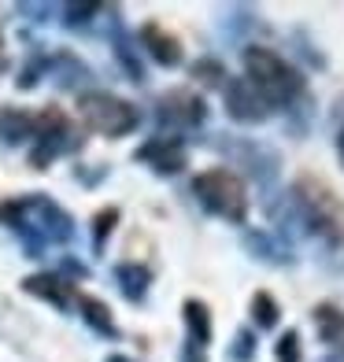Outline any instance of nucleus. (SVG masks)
I'll return each instance as SVG.
<instances>
[{
  "instance_id": "2eb2a0df",
  "label": "nucleus",
  "mask_w": 344,
  "mask_h": 362,
  "mask_svg": "<svg viewBox=\"0 0 344 362\" xmlns=\"http://www.w3.org/2000/svg\"><path fill=\"white\" fill-rule=\"evenodd\" d=\"M311 322H315V333H319L322 344L344 348V310L337 303H319L311 310Z\"/></svg>"
},
{
  "instance_id": "7ed1b4c3",
  "label": "nucleus",
  "mask_w": 344,
  "mask_h": 362,
  "mask_svg": "<svg viewBox=\"0 0 344 362\" xmlns=\"http://www.w3.org/2000/svg\"><path fill=\"white\" fill-rule=\"evenodd\" d=\"M193 196L200 200V207L215 218H226L234 226L248 222V189L244 181L229 167H211L193 177Z\"/></svg>"
},
{
  "instance_id": "5701e85b",
  "label": "nucleus",
  "mask_w": 344,
  "mask_h": 362,
  "mask_svg": "<svg viewBox=\"0 0 344 362\" xmlns=\"http://www.w3.org/2000/svg\"><path fill=\"white\" fill-rule=\"evenodd\" d=\"M115 226H119V207H104V211H96V215H93V252L96 255L104 252V244L115 233Z\"/></svg>"
},
{
  "instance_id": "cd10ccee",
  "label": "nucleus",
  "mask_w": 344,
  "mask_h": 362,
  "mask_svg": "<svg viewBox=\"0 0 344 362\" xmlns=\"http://www.w3.org/2000/svg\"><path fill=\"white\" fill-rule=\"evenodd\" d=\"M297 41H300V56H304L307 63H315V67H326V59H322V56L315 52V48L307 45V37H304V34H297Z\"/></svg>"
},
{
  "instance_id": "4468645a",
  "label": "nucleus",
  "mask_w": 344,
  "mask_h": 362,
  "mask_svg": "<svg viewBox=\"0 0 344 362\" xmlns=\"http://www.w3.org/2000/svg\"><path fill=\"white\" fill-rule=\"evenodd\" d=\"M115 285H119V292L130 303H144L149 285H152V270L144 262H119L115 267Z\"/></svg>"
},
{
  "instance_id": "ddd939ff",
  "label": "nucleus",
  "mask_w": 344,
  "mask_h": 362,
  "mask_svg": "<svg viewBox=\"0 0 344 362\" xmlns=\"http://www.w3.org/2000/svg\"><path fill=\"white\" fill-rule=\"evenodd\" d=\"M74 148H81V137L74 134V126L63 129V134H41L38 144H34V152H30V167L48 170V163L59 159L63 152H74Z\"/></svg>"
},
{
  "instance_id": "bb28decb",
  "label": "nucleus",
  "mask_w": 344,
  "mask_h": 362,
  "mask_svg": "<svg viewBox=\"0 0 344 362\" xmlns=\"http://www.w3.org/2000/svg\"><path fill=\"white\" fill-rule=\"evenodd\" d=\"M41 74H48V56H34V59H30L26 67L19 71V78H15V86H19V89H34L41 81Z\"/></svg>"
},
{
  "instance_id": "0eeeda50",
  "label": "nucleus",
  "mask_w": 344,
  "mask_h": 362,
  "mask_svg": "<svg viewBox=\"0 0 344 362\" xmlns=\"http://www.w3.org/2000/svg\"><path fill=\"white\" fill-rule=\"evenodd\" d=\"M222 96H226V115L234 122H241V126H259V122H267L274 115V107L263 100V93H259L244 74L226 78Z\"/></svg>"
},
{
  "instance_id": "72a5a7b5",
  "label": "nucleus",
  "mask_w": 344,
  "mask_h": 362,
  "mask_svg": "<svg viewBox=\"0 0 344 362\" xmlns=\"http://www.w3.org/2000/svg\"><path fill=\"white\" fill-rule=\"evenodd\" d=\"M104 362H134V358H126V355H108Z\"/></svg>"
},
{
  "instance_id": "4be33fe9",
  "label": "nucleus",
  "mask_w": 344,
  "mask_h": 362,
  "mask_svg": "<svg viewBox=\"0 0 344 362\" xmlns=\"http://www.w3.org/2000/svg\"><path fill=\"white\" fill-rule=\"evenodd\" d=\"M189 74L200 81V86H207V89H219V86H226V63H219V59H196L193 67H189Z\"/></svg>"
},
{
  "instance_id": "9b49d317",
  "label": "nucleus",
  "mask_w": 344,
  "mask_h": 362,
  "mask_svg": "<svg viewBox=\"0 0 344 362\" xmlns=\"http://www.w3.org/2000/svg\"><path fill=\"white\" fill-rule=\"evenodd\" d=\"M23 292L52 303L56 310H67L74 303V288H71V281H63L59 274H30V277H23Z\"/></svg>"
},
{
  "instance_id": "6ab92c4d",
  "label": "nucleus",
  "mask_w": 344,
  "mask_h": 362,
  "mask_svg": "<svg viewBox=\"0 0 344 362\" xmlns=\"http://www.w3.org/2000/svg\"><path fill=\"white\" fill-rule=\"evenodd\" d=\"M48 71H56V81H59L63 89H78L81 81H89V67L81 59H74L71 52L48 56Z\"/></svg>"
},
{
  "instance_id": "473e14b6",
  "label": "nucleus",
  "mask_w": 344,
  "mask_h": 362,
  "mask_svg": "<svg viewBox=\"0 0 344 362\" xmlns=\"http://www.w3.org/2000/svg\"><path fill=\"white\" fill-rule=\"evenodd\" d=\"M67 270L78 274V277H86V267H81V262H74V259H67Z\"/></svg>"
},
{
  "instance_id": "6e6552de",
  "label": "nucleus",
  "mask_w": 344,
  "mask_h": 362,
  "mask_svg": "<svg viewBox=\"0 0 344 362\" xmlns=\"http://www.w3.org/2000/svg\"><path fill=\"white\" fill-rule=\"evenodd\" d=\"M156 119L167 129H196L207 122V104L193 89H171L156 100Z\"/></svg>"
},
{
  "instance_id": "c85d7f7f",
  "label": "nucleus",
  "mask_w": 344,
  "mask_h": 362,
  "mask_svg": "<svg viewBox=\"0 0 344 362\" xmlns=\"http://www.w3.org/2000/svg\"><path fill=\"white\" fill-rule=\"evenodd\" d=\"M19 15H38L34 23H45V15H52L48 4H19Z\"/></svg>"
},
{
  "instance_id": "2f4dec72",
  "label": "nucleus",
  "mask_w": 344,
  "mask_h": 362,
  "mask_svg": "<svg viewBox=\"0 0 344 362\" xmlns=\"http://www.w3.org/2000/svg\"><path fill=\"white\" fill-rule=\"evenodd\" d=\"M319 362H344V348H330V355L319 358Z\"/></svg>"
},
{
  "instance_id": "423d86ee",
  "label": "nucleus",
  "mask_w": 344,
  "mask_h": 362,
  "mask_svg": "<svg viewBox=\"0 0 344 362\" xmlns=\"http://www.w3.org/2000/svg\"><path fill=\"white\" fill-rule=\"evenodd\" d=\"M219 148V152H226V159H234L237 167H244V174H248L256 185L270 189L277 181V167H282V159H277V152H270L267 144H256L248 137H226L219 134V141H211Z\"/></svg>"
},
{
  "instance_id": "f3484780",
  "label": "nucleus",
  "mask_w": 344,
  "mask_h": 362,
  "mask_svg": "<svg viewBox=\"0 0 344 362\" xmlns=\"http://www.w3.org/2000/svg\"><path fill=\"white\" fill-rule=\"evenodd\" d=\"M34 137V115L23 107H0V144H23Z\"/></svg>"
},
{
  "instance_id": "c756f323",
  "label": "nucleus",
  "mask_w": 344,
  "mask_h": 362,
  "mask_svg": "<svg viewBox=\"0 0 344 362\" xmlns=\"http://www.w3.org/2000/svg\"><path fill=\"white\" fill-rule=\"evenodd\" d=\"M182 362H207V351L185 340V348H182Z\"/></svg>"
},
{
  "instance_id": "a211bd4d",
  "label": "nucleus",
  "mask_w": 344,
  "mask_h": 362,
  "mask_svg": "<svg viewBox=\"0 0 344 362\" xmlns=\"http://www.w3.org/2000/svg\"><path fill=\"white\" fill-rule=\"evenodd\" d=\"M182 318H185V329H189V344L207 351V344H211V310H207V303L204 300H185Z\"/></svg>"
},
{
  "instance_id": "7c9ffc66",
  "label": "nucleus",
  "mask_w": 344,
  "mask_h": 362,
  "mask_svg": "<svg viewBox=\"0 0 344 362\" xmlns=\"http://www.w3.org/2000/svg\"><path fill=\"white\" fill-rule=\"evenodd\" d=\"M333 144H337V159H340V167H344V119H337V137H333Z\"/></svg>"
},
{
  "instance_id": "393cba45",
  "label": "nucleus",
  "mask_w": 344,
  "mask_h": 362,
  "mask_svg": "<svg viewBox=\"0 0 344 362\" xmlns=\"http://www.w3.org/2000/svg\"><path fill=\"white\" fill-rule=\"evenodd\" d=\"M274 358H277V362H300V358H304V351H300V333H297V329H285V333L277 337Z\"/></svg>"
},
{
  "instance_id": "aec40b11",
  "label": "nucleus",
  "mask_w": 344,
  "mask_h": 362,
  "mask_svg": "<svg viewBox=\"0 0 344 362\" xmlns=\"http://www.w3.org/2000/svg\"><path fill=\"white\" fill-rule=\"evenodd\" d=\"M111 45H115V59L122 63V71L130 81H144V67H141V59H137V48L134 41H130L119 26H115V34H111Z\"/></svg>"
},
{
  "instance_id": "a878e982",
  "label": "nucleus",
  "mask_w": 344,
  "mask_h": 362,
  "mask_svg": "<svg viewBox=\"0 0 344 362\" xmlns=\"http://www.w3.org/2000/svg\"><path fill=\"white\" fill-rule=\"evenodd\" d=\"M101 11H104L101 4H67V8H63V23H67L71 30L74 26H89Z\"/></svg>"
},
{
  "instance_id": "20e7f679",
  "label": "nucleus",
  "mask_w": 344,
  "mask_h": 362,
  "mask_svg": "<svg viewBox=\"0 0 344 362\" xmlns=\"http://www.w3.org/2000/svg\"><path fill=\"white\" fill-rule=\"evenodd\" d=\"M0 218H4L8 226L26 222L45 244H71V237H74V218L56 200H48V196H41V192L4 204L0 207Z\"/></svg>"
},
{
  "instance_id": "f257e3e1",
  "label": "nucleus",
  "mask_w": 344,
  "mask_h": 362,
  "mask_svg": "<svg viewBox=\"0 0 344 362\" xmlns=\"http://www.w3.org/2000/svg\"><path fill=\"white\" fill-rule=\"evenodd\" d=\"M285 196H289L292 211H297V222L304 233L319 237L326 248L344 244V204L322 177L300 174Z\"/></svg>"
},
{
  "instance_id": "9d476101",
  "label": "nucleus",
  "mask_w": 344,
  "mask_h": 362,
  "mask_svg": "<svg viewBox=\"0 0 344 362\" xmlns=\"http://www.w3.org/2000/svg\"><path fill=\"white\" fill-rule=\"evenodd\" d=\"M241 244H244V252H252V259L267 262V267H292L297 262L289 240H282L277 233H267V229H248L241 237Z\"/></svg>"
},
{
  "instance_id": "dca6fc26",
  "label": "nucleus",
  "mask_w": 344,
  "mask_h": 362,
  "mask_svg": "<svg viewBox=\"0 0 344 362\" xmlns=\"http://www.w3.org/2000/svg\"><path fill=\"white\" fill-rule=\"evenodd\" d=\"M78 310L86 325L93 329L96 337H108V340H119V325L111 318V307L104 300H96V296H78Z\"/></svg>"
},
{
  "instance_id": "412c9836",
  "label": "nucleus",
  "mask_w": 344,
  "mask_h": 362,
  "mask_svg": "<svg viewBox=\"0 0 344 362\" xmlns=\"http://www.w3.org/2000/svg\"><path fill=\"white\" fill-rule=\"evenodd\" d=\"M252 322H256V329H274L277 322H282V307H277V300L270 292L252 296Z\"/></svg>"
},
{
  "instance_id": "1a4fd4ad",
  "label": "nucleus",
  "mask_w": 344,
  "mask_h": 362,
  "mask_svg": "<svg viewBox=\"0 0 344 362\" xmlns=\"http://www.w3.org/2000/svg\"><path fill=\"white\" fill-rule=\"evenodd\" d=\"M134 159L149 163V167H152L159 177H174V174H182V170L189 167L185 141L174 137V134H167V137L159 134V137H152V141H144L137 152H134Z\"/></svg>"
},
{
  "instance_id": "f8f14e48",
  "label": "nucleus",
  "mask_w": 344,
  "mask_h": 362,
  "mask_svg": "<svg viewBox=\"0 0 344 362\" xmlns=\"http://www.w3.org/2000/svg\"><path fill=\"white\" fill-rule=\"evenodd\" d=\"M137 37H141V48L159 63V67H178V63H182V45H178V37L167 34L159 23H144Z\"/></svg>"
},
{
  "instance_id": "39448f33",
  "label": "nucleus",
  "mask_w": 344,
  "mask_h": 362,
  "mask_svg": "<svg viewBox=\"0 0 344 362\" xmlns=\"http://www.w3.org/2000/svg\"><path fill=\"white\" fill-rule=\"evenodd\" d=\"M78 115L86 119V126L93 129V134H104V137H126L134 134V129L141 126V111L122 100V96L115 93H101V89H89L78 96Z\"/></svg>"
},
{
  "instance_id": "b1692460",
  "label": "nucleus",
  "mask_w": 344,
  "mask_h": 362,
  "mask_svg": "<svg viewBox=\"0 0 344 362\" xmlns=\"http://www.w3.org/2000/svg\"><path fill=\"white\" fill-rule=\"evenodd\" d=\"M226 358L229 362H256V329H237Z\"/></svg>"
},
{
  "instance_id": "f03ea898",
  "label": "nucleus",
  "mask_w": 344,
  "mask_h": 362,
  "mask_svg": "<svg viewBox=\"0 0 344 362\" xmlns=\"http://www.w3.org/2000/svg\"><path fill=\"white\" fill-rule=\"evenodd\" d=\"M241 63H244V78L263 93V100L270 107H292L297 100H304V93H307L304 74L285 56H277L274 48L248 45L241 52Z\"/></svg>"
}]
</instances>
